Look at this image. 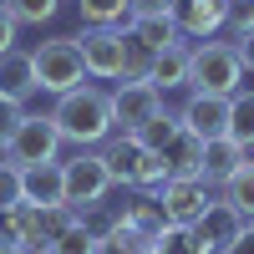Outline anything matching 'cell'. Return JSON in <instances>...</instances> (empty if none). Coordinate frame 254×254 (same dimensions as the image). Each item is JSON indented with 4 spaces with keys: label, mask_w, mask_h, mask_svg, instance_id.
Instances as JSON below:
<instances>
[{
    "label": "cell",
    "mask_w": 254,
    "mask_h": 254,
    "mask_svg": "<svg viewBox=\"0 0 254 254\" xmlns=\"http://www.w3.org/2000/svg\"><path fill=\"white\" fill-rule=\"evenodd\" d=\"M234 46H239V61H244V71H254V31H244V36L234 41Z\"/></svg>",
    "instance_id": "1f68e13d"
},
{
    "label": "cell",
    "mask_w": 254,
    "mask_h": 254,
    "mask_svg": "<svg viewBox=\"0 0 254 254\" xmlns=\"http://www.w3.org/2000/svg\"><path fill=\"white\" fill-rule=\"evenodd\" d=\"M163 112V92L153 87V81H117L112 87V122L117 132H137V127L147 117Z\"/></svg>",
    "instance_id": "9c48e42d"
},
{
    "label": "cell",
    "mask_w": 254,
    "mask_h": 254,
    "mask_svg": "<svg viewBox=\"0 0 254 254\" xmlns=\"http://www.w3.org/2000/svg\"><path fill=\"white\" fill-rule=\"evenodd\" d=\"M31 66H36V87L41 92H71L87 81V61H81V46H76V36H51V41H41V46L31 51Z\"/></svg>",
    "instance_id": "277c9868"
},
{
    "label": "cell",
    "mask_w": 254,
    "mask_h": 254,
    "mask_svg": "<svg viewBox=\"0 0 254 254\" xmlns=\"http://www.w3.org/2000/svg\"><path fill=\"white\" fill-rule=\"evenodd\" d=\"M219 198H229V203H234L244 219H254V158H249V163L239 168V173L224 183V193H219Z\"/></svg>",
    "instance_id": "44dd1931"
},
{
    "label": "cell",
    "mask_w": 254,
    "mask_h": 254,
    "mask_svg": "<svg viewBox=\"0 0 254 254\" xmlns=\"http://www.w3.org/2000/svg\"><path fill=\"white\" fill-rule=\"evenodd\" d=\"M147 81L168 97V92H178V87H188V46L183 41H173V46H163V51H153V66H147Z\"/></svg>",
    "instance_id": "e0dca14e"
},
{
    "label": "cell",
    "mask_w": 254,
    "mask_h": 254,
    "mask_svg": "<svg viewBox=\"0 0 254 254\" xmlns=\"http://www.w3.org/2000/svg\"><path fill=\"white\" fill-rule=\"evenodd\" d=\"M244 224H249V219H244L229 198H214V203L198 214V224H188V229H193V239H198V249H203V254H219V249L234 239Z\"/></svg>",
    "instance_id": "8fae6325"
},
{
    "label": "cell",
    "mask_w": 254,
    "mask_h": 254,
    "mask_svg": "<svg viewBox=\"0 0 254 254\" xmlns=\"http://www.w3.org/2000/svg\"><path fill=\"white\" fill-rule=\"evenodd\" d=\"M244 163H249V147H239L234 137H214V142H203V178H208V183L224 188Z\"/></svg>",
    "instance_id": "2e32d148"
},
{
    "label": "cell",
    "mask_w": 254,
    "mask_h": 254,
    "mask_svg": "<svg viewBox=\"0 0 254 254\" xmlns=\"http://www.w3.org/2000/svg\"><path fill=\"white\" fill-rule=\"evenodd\" d=\"M173 132H178V112H168V107H163L158 117H147V122L137 127V132H132V137H137L142 147H153V153H158V147H163L168 137H173Z\"/></svg>",
    "instance_id": "7402d4cb"
},
{
    "label": "cell",
    "mask_w": 254,
    "mask_h": 254,
    "mask_svg": "<svg viewBox=\"0 0 254 254\" xmlns=\"http://www.w3.org/2000/svg\"><path fill=\"white\" fill-rule=\"evenodd\" d=\"M31 92H41L36 87V66H31V51H5L0 56V97H10V102H20L26 107V97Z\"/></svg>",
    "instance_id": "9a60e30c"
},
{
    "label": "cell",
    "mask_w": 254,
    "mask_h": 254,
    "mask_svg": "<svg viewBox=\"0 0 254 254\" xmlns=\"http://www.w3.org/2000/svg\"><path fill=\"white\" fill-rule=\"evenodd\" d=\"M15 31H20V26H15V15L5 10V0H0V56L15 51Z\"/></svg>",
    "instance_id": "f546056e"
},
{
    "label": "cell",
    "mask_w": 254,
    "mask_h": 254,
    "mask_svg": "<svg viewBox=\"0 0 254 254\" xmlns=\"http://www.w3.org/2000/svg\"><path fill=\"white\" fill-rule=\"evenodd\" d=\"M5 10L15 15V26H41L61 10V0H5Z\"/></svg>",
    "instance_id": "d4e9b609"
},
{
    "label": "cell",
    "mask_w": 254,
    "mask_h": 254,
    "mask_svg": "<svg viewBox=\"0 0 254 254\" xmlns=\"http://www.w3.org/2000/svg\"><path fill=\"white\" fill-rule=\"evenodd\" d=\"M173 26L188 41H208L224 31V0H173Z\"/></svg>",
    "instance_id": "4fadbf2b"
},
{
    "label": "cell",
    "mask_w": 254,
    "mask_h": 254,
    "mask_svg": "<svg viewBox=\"0 0 254 254\" xmlns=\"http://www.w3.org/2000/svg\"><path fill=\"white\" fill-rule=\"evenodd\" d=\"M127 15H173V0H127Z\"/></svg>",
    "instance_id": "f1b7e54d"
},
{
    "label": "cell",
    "mask_w": 254,
    "mask_h": 254,
    "mask_svg": "<svg viewBox=\"0 0 254 254\" xmlns=\"http://www.w3.org/2000/svg\"><path fill=\"white\" fill-rule=\"evenodd\" d=\"M219 254H254V219H249V224H244V229H239V234L229 239Z\"/></svg>",
    "instance_id": "4dcf8cb0"
},
{
    "label": "cell",
    "mask_w": 254,
    "mask_h": 254,
    "mask_svg": "<svg viewBox=\"0 0 254 254\" xmlns=\"http://www.w3.org/2000/svg\"><path fill=\"white\" fill-rule=\"evenodd\" d=\"M51 122H56L61 142H71V147H102L117 132V122H112V92L81 81V87H71V92L56 97Z\"/></svg>",
    "instance_id": "6da1fadb"
},
{
    "label": "cell",
    "mask_w": 254,
    "mask_h": 254,
    "mask_svg": "<svg viewBox=\"0 0 254 254\" xmlns=\"http://www.w3.org/2000/svg\"><path fill=\"white\" fill-rule=\"evenodd\" d=\"M0 254H31V249H20V244H0Z\"/></svg>",
    "instance_id": "d6a6232c"
},
{
    "label": "cell",
    "mask_w": 254,
    "mask_h": 254,
    "mask_svg": "<svg viewBox=\"0 0 254 254\" xmlns=\"http://www.w3.org/2000/svg\"><path fill=\"white\" fill-rule=\"evenodd\" d=\"M20 203H31V208L66 203V168H61V163H31V168H20Z\"/></svg>",
    "instance_id": "7c38bea8"
},
{
    "label": "cell",
    "mask_w": 254,
    "mask_h": 254,
    "mask_svg": "<svg viewBox=\"0 0 254 254\" xmlns=\"http://www.w3.org/2000/svg\"><path fill=\"white\" fill-rule=\"evenodd\" d=\"M244 87V61L234 41H198L188 46V92H208V97H234Z\"/></svg>",
    "instance_id": "7a4b0ae2"
},
{
    "label": "cell",
    "mask_w": 254,
    "mask_h": 254,
    "mask_svg": "<svg viewBox=\"0 0 254 254\" xmlns=\"http://www.w3.org/2000/svg\"><path fill=\"white\" fill-rule=\"evenodd\" d=\"M153 254H203V249H198V239H193V229H188V224H163Z\"/></svg>",
    "instance_id": "603a6c76"
},
{
    "label": "cell",
    "mask_w": 254,
    "mask_h": 254,
    "mask_svg": "<svg viewBox=\"0 0 254 254\" xmlns=\"http://www.w3.org/2000/svg\"><path fill=\"white\" fill-rule=\"evenodd\" d=\"M20 112H26V107H20V102H10V97H0V147H5V137L15 132V122H20Z\"/></svg>",
    "instance_id": "83f0119b"
},
{
    "label": "cell",
    "mask_w": 254,
    "mask_h": 254,
    "mask_svg": "<svg viewBox=\"0 0 254 254\" xmlns=\"http://www.w3.org/2000/svg\"><path fill=\"white\" fill-rule=\"evenodd\" d=\"M81 61H87V76L97 81H122V56H127V31L122 26H87L76 36Z\"/></svg>",
    "instance_id": "52a82bcc"
},
{
    "label": "cell",
    "mask_w": 254,
    "mask_h": 254,
    "mask_svg": "<svg viewBox=\"0 0 254 254\" xmlns=\"http://www.w3.org/2000/svg\"><path fill=\"white\" fill-rule=\"evenodd\" d=\"M102 158H107V173H112V183L132 188V193H147V198H153L158 188L168 183V168H163V158L153 153V147H142L132 132H112L107 142H102Z\"/></svg>",
    "instance_id": "3957f363"
},
{
    "label": "cell",
    "mask_w": 254,
    "mask_h": 254,
    "mask_svg": "<svg viewBox=\"0 0 254 254\" xmlns=\"http://www.w3.org/2000/svg\"><path fill=\"white\" fill-rule=\"evenodd\" d=\"M178 127L193 132L203 142L229 137V97H208V92H188V102L178 107Z\"/></svg>",
    "instance_id": "30bf717a"
},
{
    "label": "cell",
    "mask_w": 254,
    "mask_h": 254,
    "mask_svg": "<svg viewBox=\"0 0 254 254\" xmlns=\"http://www.w3.org/2000/svg\"><path fill=\"white\" fill-rule=\"evenodd\" d=\"M20 203V168L15 163H0V214Z\"/></svg>",
    "instance_id": "4316f807"
},
{
    "label": "cell",
    "mask_w": 254,
    "mask_h": 254,
    "mask_svg": "<svg viewBox=\"0 0 254 254\" xmlns=\"http://www.w3.org/2000/svg\"><path fill=\"white\" fill-rule=\"evenodd\" d=\"M208 178H168L163 188H158V208H163V219L168 224H198V214L208 203H214V193H208Z\"/></svg>",
    "instance_id": "ba28073f"
},
{
    "label": "cell",
    "mask_w": 254,
    "mask_h": 254,
    "mask_svg": "<svg viewBox=\"0 0 254 254\" xmlns=\"http://www.w3.org/2000/svg\"><path fill=\"white\" fill-rule=\"evenodd\" d=\"M229 137L254 153V92H244V87L229 97Z\"/></svg>",
    "instance_id": "d6986e66"
},
{
    "label": "cell",
    "mask_w": 254,
    "mask_h": 254,
    "mask_svg": "<svg viewBox=\"0 0 254 254\" xmlns=\"http://www.w3.org/2000/svg\"><path fill=\"white\" fill-rule=\"evenodd\" d=\"M127 36L142 41L147 51H163V46H173V41H183L173 15H127Z\"/></svg>",
    "instance_id": "ac0fdd59"
},
{
    "label": "cell",
    "mask_w": 254,
    "mask_h": 254,
    "mask_svg": "<svg viewBox=\"0 0 254 254\" xmlns=\"http://www.w3.org/2000/svg\"><path fill=\"white\" fill-rule=\"evenodd\" d=\"M56 153H61V132H56L51 112H20L15 132L5 137V147H0V158H5V163H15V168H31V163H56Z\"/></svg>",
    "instance_id": "8992f818"
},
{
    "label": "cell",
    "mask_w": 254,
    "mask_h": 254,
    "mask_svg": "<svg viewBox=\"0 0 254 254\" xmlns=\"http://www.w3.org/2000/svg\"><path fill=\"white\" fill-rule=\"evenodd\" d=\"M66 168V203L76 208L81 219L92 214V208H102V198L112 193V173H107V158H102V147H76V153L61 163Z\"/></svg>",
    "instance_id": "5b68a950"
},
{
    "label": "cell",
    "mask_w": 254,
    "mask_h": 254,
    "mask_svg": "<svg viewBox=\"0 0 254 254\" xmlns=\"http://www.w3.org/2000/svg\"><path fill=\"white\" fill-rule=\"evenodd\" d=\"M158 158L168 168V178H203V137L183 132V127L158 147Z\"/></svg>",
    "instance_id": "5bb4252c"
},
{
    "label": "cell",
    "mask_w": 254,
    "mask_h": 254,
    "mask_svg": "<svg viewBox=\"0 0 254 254\" xmlns=\"http://www.w3.org/2000/svg\"><path fill=\"white\" fill-rule=\"evenodd\" d=\"M46 254H97V229H92L87 219H76L66 234H56V239L46 244Z\"/></svg>",
    "instance_id": "ffe728a7"
},
{
    "label": "cell",
    "mask_w": 254,
    "mask_h": 254,
    "mask_svg": "<svg viewBox=\"0 0 254 254\" xmlns=\"http://www.w3.org/2000/svg\"><path fill=\"white\" fill-rule=\"evenodd\" d=\"M224 26L234 31L229 41H239L244 31H254V0H224Z\"/></svg>",
    "instance_id": "484cf974"
},
{
    "label": "cell",
    "mask_w": 254,
    "mask_h": 254,
    "mask_svg": "<svg viewBox=\"0 0 254 254\" xmlns=\"http://www.w3.org/2000/svg\"><path fill=\"white\" fill-rule=\"evenodd\" d=\"M76 10H81L87 26H122L127 0H76Z\"/></svg>",
    "instance_id": "cb8c5ba5"
}]
</instances>
